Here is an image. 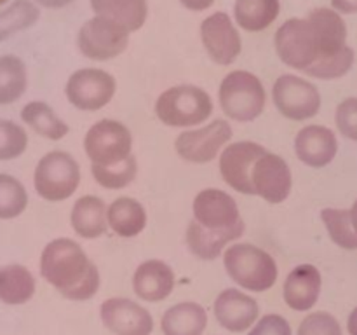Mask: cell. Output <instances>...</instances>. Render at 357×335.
Returning <instances> with one entry per match:
<instances>
[{
  "mask_svg": "<svg viewBox=\"0 0 357 335\" xmlns=\"http://www.w3.org/2000/svg\"><path fill=\"white\" fill-rule=\"evenodd\" d=\"M40 274L65 299L84 302L93 299L101 285L98 265L86 250L70 237L49 241L40 255Z\"/></svg>",
  "mask_w": 357,
  "mask_h": 335,
  "instance_id": "1",
  "label": "cell"
},
{
  "mask_svg": "<svg viewBox=\"0 0 357 335\" xmlns=\"http://www.w3.org/2000/svg\"><path fill=\"white\" fill-rule=\"evenodd\" d=\"M223 267L237 286L253 293L268 292L279 278L275 258L251 243L230 244L223 253Z\"/></svg>",
  "mask_w": 357,
  "mask_h": 335,
  "instance_id": "2",
  "label": "cell"
},
{
  "mask_svg": "<svg viewBox=\"0 0 357 335\" xmlns=\"http://www.w3.org/2000/svg\"><path fill=\"white\" fill-rule=\"evenodd\" d=\"M157 119L167 128L192 129L208 122L215 105L209 93L194 84L167 87L155 100Z\"/></svg>",
  "mask_w": 357,
  "mask_h": 335,
  "instance_id": "3",
  "label": "cell"
},
{
  "mask_svg": "<svg viewBox=\"0 0 357 335\" xmlns=\"http://www.w3.org/2000/svg\"><path fill=\"white\" fill-rule=\"evenodd\" d=\"M218 103L230 121L253 122L265 112L267 91L255 73L234 70L220 82Z\"/></svg>",
  "mask_w": 357,
  "mask_h": 335,
  "instance_id": "4",
  "label": "cell"
},
{
  "mask_svg": "<svg viewBox=\"0 0 357 335\" xmlns=\"http://www.w3.org/2000/svg\"><path fill=\"white\" fill-rule=\"evenodd\" d=\"M82 180V171L72 154L65 150L47 152L37 163L33 171V185L42 199L61 202L72 198Z\"/></svg>",
  "mask_w": 357,
  "mask_h": 335,
  "instance_id": "5",
  "label": "cell"
},
{
  "mask_svg": "<svg viewBox=\"0 0 357 335\" xmlns=\"http://www.w3.org/2000/svg\"><path fill=\"white\" fill-rule=\"evenodd\" d=\"M84 152L91 164L115 166L132 156V135L124 122L101 119L87 129Z\"/></svg>",
  "mask_w": 357,
  "mask_h": 335,
  "instance_id": "6",
  "label": "cell"
},
{
  "mask_svg": "<svg viewBox=\"0 0 357 335\" xmlns=\"http://www.w3.org/2000/svg\"><path fill=\"white\" fill-rule=\"evenodd\" d=\"M272 103L282 117L305 122L316 117L323 107L319 89L303 77L284 73L272 86Z\"/></svg>",
  "mask_w": 357,
  "mask_h": 335,
  "instance_id": "7",
  "label": "cell"
},
{
  "mask_svg": "<svg viewBox=\"0 0 357 335\" xmlns=\"http://www.w3.org/2000/svg\"><path fill=\"white\" fill-rule=\"evenodd\" d=\"M232 136L234 129L230 122L225 119H215V121L180 133L174 140V150L180 159L187 163L208 164L220 157Z\"/></svg>",
  "mask_w": 357,
  "mask_h": 335,
  "instance_id": "8",
  "label": "cell"
},
{
  "mask_svg": "<svg viewBox=\"0 0 357 335\" xmlns=\"http://www.w3.org/2000/svg\"><path fill=\"white\" fill-rule=\"evenodd\" d=\"M274 44L279 59L300 72H305L321 56L316 31L307 17L284 21L275 31Z\"/></svg>",
  "mask_w": 357,
  "mask_h": 335,
  "instance_id": "9",
  "label": "cell"
},
{
  "mask_svg": "<svg viewBox=\"0 0 357 335\" xmlns=\"http://www.w3.org/2000/svg\"><path fill=\"white\" fill-rule=\"evenodd\" d=\"M129 30L107 16H93L80 27L77 47L93 61H108L128 49Z\"/></svg>",
  "mask_w": 357,
  "mask_h": 335,
  "instance_id": "10",
  "label": "cell"
},
{
  "mask_svg": "<svg viewBox=\"0 0 357 335\" xmlns=\"http://www.w3.org/2000/svg\"><path fill=\"white\" fill-rule=\"evenodd\" d=\"M117 93V80L101 68L75 70L65 84V96L80 112H98L110 105Z\"/></svg>",
  "mask_w": 357,
  "mask_h": 335,
  "instance_id": "11",
  "label": "cell"
},
{
  "mask_svg": "<svg viewBox=\"0 0 357 335\" xmlns=\"http://www.w3.org/2000/svg\"><path fill=\"white\" fill-rule=\"evenodd\" d=\"M267 152L264 145L251 140L230 142L218 157V170L223 181L239 194L255 195L251 173L257 161Z\"/></svg>",
  "mask_w": 357,
  "mask_h": 335,
  "instance_id": "12",
  "label": "cell"
},
{
  "mask_svg": "<svg viewBox=\"0 0 357 335\" xmlns=\"http://www.w3.org/2000/svg\"><path fill=\"white\" fill-rule=\"evenodd\" d=\"M195 222L211 230H234L246 227L241 216L239 204L229 192L222 188H202L192 202Z\"/></svg>",
  "mask_w": 357,
  "mask_h": 335,
  "instance_id": "13",
  "label": "cell"
},
{
  "mask_svg": "<svg viewBox=\"0 0 357 335\" xmlns=\"http://www.w3.org/2000/svg\"><path fill=\"white\" fill-rule=\"evenodd\" d=\"M255 195L268 204H281L289 198L293 188V173L284 157L267 152L257 161L251 173Z\"/></svg>",
  "mask_w": 357,
  "mask_h": 335,
  "instance_id": "14",
  "label": "cell"
},
{
  "mask_svg": "<svg viewBox=\"0 0 357 335\" xmlns=\"http://www.w3.org/2000/svg\"><path fill=\"white\" fill-rule=\"evenodd\" d=\"M201 40L209 58L222 66L232 65L243 49L239 30L227 13H215L202 21Z\"/></svg>",
  "mask_w": 357,
  "mask_h": 335,
  "instance_id": "15",
  "label": "cell"
},
{
  "mask_svg": "<svg viewBox=\"0 0 357 335\" xmlns=\"http://www.w3.org/2000/svg\"><path fill=\"white\" fill-rule=\"evenodd\" d=\"M101 323L114 335H152L153 318L146 307L126 297H112L100 306Z\"/></svg>",
  "mask_w": 357,
  "mask_h": 335,
  "instance_id": "16",
  "label": "cell"
},
{
  "mask_svg": "<svg viewBox=\"0 0 357 335\" xmlns=\"http://www.w3.org/2000/svg\"><path fill=\"white\" fill-rule=\"evenodd\" d=\"M213 313L220 327L232 334H243L255 327L260 316V306L250 293L239 288H225L215 299Z\"/></svg>",
  "mask_w": 357,
  "mask_h": 335,
  "instance_id": "17",
  "label": "cell"
},
{
  "mask_svg": "<svg viewBox=\"0 0 357 335\" xmlns=\"http://www.w3.org/2000/svg\"><path fill=\"white\" fill-rule=\"evenodd\" d=\"M296 159L305 166L321 170L335 161L338 154V140L331 128L323 124L303 126L293 142Z\"/></svg>",
  "mask_w": 357,
  "mask_h": 335,
  "instance_id": "18",
  "label": "cell"
},
{
  "mask_svg": "<svg viewBox=\"0 0 357 335\" xmlns=\"http://www.w3.org/2000/svg\"><path fill=\"white\" fill-rule=\"evenodd\" d=\"M132 292L145 302H162L173 293L176 276L173 267L160 258L142 262L132 272Z\"/></svg>",
  "mask_w": 357,
  "mask_h": 335,
  "instance_id": "19",
  "label": "cell"
},
{
  "mask_svg": "<svg viewBox=\"0 0 357 335\" xmlns=\"http://www.w3.org/2000/svg\"><path fill=\"white\" fill-rule=\"evenodd\" d=\"M323 290V276L314 264H298L288 272L282 285V297L289 309L296 313L310 311Z\"/></svg>",
  "mask_w": 357,
  "mask_h": 335,
  "instance_id": "20",
  "label": "cell"
},
{
  "mask_svg": "<svg viewBox=\"0 0 357 335\" xmlns=\"http://www.w3.org/2000/svg\"><path fill=\"white\" fill-rule=\"evenodd\" d=\"M244 230H246V227L234 230H211L192 218L188 222L187 230H185V243H187L188 251L192 255H195L201 260L211 262L222 257L230 244L243 237Z\"/></svg>",
  "mask_w": 357,
  "mask_h": 335,
  "instance_id": "21",
  "label": "cell"
},
{
  "mask_svg": "<svg viewBox=\"0 0 357 335\" xmlns=\"http://www.w3.org/2000/svg\"><path fill=\"white\" fill-rule=\"evenodd\" d=\"M108 204L94 194L80 195L70 211L73 232L87 241L98 239L108 230Z\"/></svg>",
  "mask_w": 357,
  "mask_h": 335,
  "instance_id": "22",
  "label": "cell"
},
{
  "mask_svg": "<svg viewBox=\"0 0 357 335\" xmlns=\"http://www.w3.org/2000/svg\"><path fill=\"white\" fill-rule=\"evenodd\" d=\"M307 20L312 24L317 42H319V58L337 54L342 49L347 47V24L340 13L331 7H317L310 10Z\"/></svg>",
  "mask_w": 357,
  "mask_h": 335,
  "instance_id": "23",
  "label": "cell"
},
{
  "mask_svg": "<svg viewBox=\"0 0 357 335\" xmlns=\"http://www.w3.org/2000/svg\"><path fill=\"white\" fill-rule=\"evenodd\" d=\"M108 229L119 237L131 239L139 236L149 223L146 208L135 198L122 195L108 204Z\"/></svg>",
  "mask_w": 357,
  "mask_h": 335,
  "instance_id": "24",
  "label": "cell"
},
{
  "mask_svg": "<svg viewBox=\"0 0 357 335\" xmlns=\"http://www.w3.org/2000/svg\"><path fill=\"white\" fill-rule=\"evenodd\" d=\"M208 328V313L197 302H180L166 309L160 318L164 335H204Z\"/></svg>",
  "mask_w": 357,
  "mask_h": 335,
  "instance_id": "25",
  "label": "cell"
},
{
  "mask_svg": "<svg viewBox=\"0 0 357 335\" xmlns=\"http://www.w3.org/2000/svg\"><path fill=\"white\" fill-rule=\"evenodd\" d=\"M91 7L96 16L112 17L128 28L129 34L138 31L149 16L146 0H91Z\"/></svg>",
  "mask_w": 357,
  "mask_h": 335,
  "instance_id": "26",
  "label": "cell"
},
{
  "mask_svg": "<svg viewBox=\"0 0 357 335\" xmlns=\"http://www.w3.org/2000/svg\"><path fill=\"white\" fill-rule=\"evenodd\" d=\"M37 283L24 265L9 264L0 269V300L7 306H21L33 297Z\"/></svg>",
  "mask_w": 357,
  "mask_h": 335,
  "instance_id": "27",
  "label": "cell"
},
{
  "mask_svg": "<svg viewBox=\"0 0 357 335\" xmlns=\"http://www.w3.org/2000/svg\"><path fill=\"white\" fill-rule=\"evenodd\" d=\"M281 2L279 0H236L234 16L243 30L257 34L264 31L278 20Z\"/></svg>",
  "mask_w": 357,
  "mask_h": 335,
  "instance_id": "28",
  "label": "cell"
},
{
  "mask_svg": "<svg viewBox=\"0 0 357 335\" xmlns=\"http://www.w3.org/2000/svg\"><path fill=\"white\" fill-rule=\"evenodd\" d=\"M21 121L37 135L58 142L70 133V126L45 101H30L21 110Z\"/></svg>",
  "mask_w": 357,
  "mask_h": 335,
  "instance_id": "29",
  "label": "cell"
},
{
  "mask_svg": "<svg viewBox=\"0 0 357 335\" xmlns=\"http://www.w3.org/2000/svg\"><path fill=\"white\" fill-rule=\"evenodd\" d=\"M28 87V72L17 56H0V105L20 100Z\"/></svg>",
  "mask_w": 357,
  "mask_h": 335,
  "instance_id": "30",
  "label": "cell"
},
{
  "mask_svg": "<svg viewBox=\"0 0 357 335\" xmlns=\"http://www.w3.org/2000/svg\"><path fill=\"white\" fill-rule=\"evenodd\" d=\"M326 232L330 239L342 250H357V232L352 225L351 209L344 208H324L321 211Z\"/></svg>",
  "mask_w": 357,
  "mask_h": 335,
  "instance_id": "31",
  "label": "cell"
},
{
  "mask_svg": "<svg viewBox=\"0 0 357 335\" xmlns=\"http://www.w3.org/2000/svg\"><path fill=\"white\" fill-rule=\"evenodd\" d=\"M91 174L100 187L107 188V191H122V188L129 187L138 177V159L132 154L131 157L115 166L91 164Z\"/></svg>",
  "mask_w": 357,
  "mask_h": 335,
  "instance_id": "32",
  "label": "cell"
},
{
  "mask_svg": "<svg viewBox=\"0 0 357 335\" xmlns=\"http://www.w3.org/2000/svg\"><path fill=\"white\" fill-rule=\"evenodd\" d=\"M40 16V10L30 0H16L0 10V42L10 35L30 28Z\"/></svg>",
  "mask_w": 357,
  "mask_h": 335,
  "instance_id": "33",
  "label": "cell"
},
{
  "mask_svg": "<svg viewBox=\"0 0 357 335\" xmlns=\"http://www.w3.org/2000/svg\"><path fill=\"white\" fill-rule=\"evenodd\" d=\"M28 206V192L17 178L0 173V218L20 216Z\"/></svg>",
  "mask_w": 357,
  "mask_h": 335,
  "instance_id": "34",
  "label": "cell"
},
{
  "mask_svg": "<svg viewBox=\"0 0 357 335\" xmlns=\"http://www.w3.org/2000/svg\"><path fill=\"white\" fill-rule=\"evenodd\" d=\"M356 61V54L354 49L352 47H345L342 49L340 52L331 56H324V58H319L312 66L305 70V73L312 79H319V80H333V79H340V77L347 75L351 72L352 65Z\"/></svg>",
  "mask_w": 357,
  "mask_h": 335,
  "instance_id": "35",
  "label": "cell"
},
{
  "mask_svg": "<svg viewBox=\"0 0 357 335\" xmlns=\"http://www.w3.org/2000/svg\"><path fill=\"white\" fill-rule=\"evenodd\" d=\"M28 147V135L20 124L0 119V161L20 157Z\"/></svg>",
  "mask_w": 357,
  "mask_h": 335,
  "instance_id": "36",
  "label": "cell"
},
{
  "mask_svg": "<svg viewBox=\"0 0 357 335\" xmlns=\"http://www.w3.org/2000/svg\"><path fill=\"white\" fill-rule=\"evenodd\" d=\"M296 335H344L340 321L326 311L310 313L300 321Z\"/></svg>",
  "mask_w": 357,
  "mask_h": 335,
  "instance_id": "37",
  "label": "cell"
},
{
  "mask_svg": "<svg viewBox=\"0 0 357 335\" xmlns=\"http://www.w3.org/2000/svg\"><path fill=\"white\" fill-rule=\"evenodd\" d=\"M335 126L344 138L357 142V96L345 98L335 110Z\"/></svg>",
  "mask_w": 357,
  "mask_h": 335,
  "instance_id": "38",
  "label": "cell"
},
{
  "mask_svg": "<svg viewBox=\"0 0 357 335\" xmlns=\"http://www.w3.org/2000/svg\"><path fill=\"white\" fill-rule=\"evenodd\" d=\"M248 335H293V330L284 316L271 313L260 318Z\"/></svg>",
  "mask_w": 357,
  "mask_h": 335,
  "instance_id": "39",
  "label": "cell"
},
{
  "mask_svg": "<svg viewBox=\"0 0 357 335\" xmlns=\"http://www.w3.org/2000/svg\"><path fill=\"white\" fill-rule=\"evenodd\" d=\"M331 9L340 14H356L357 13V0H330Z\"/></svg>",
  "mask_w": 357,
  "mask_h": 335,
  "instance_id": "40",
  "label": "cell"
},
{
  "mask_svg": "<svg viewBox=\"0 0 357 335\" xmlns=\"http://www.w3.org/2000/svg\"><path fill=\"white\" fill-rule=\"evenodd\" d=\"M181 6H185L187 9L195 10V13H201V10L209 9V7L215 3V0H180Z\"/></svg>",
  "mask_w": 357,
  "mask_h": 335,
  "instance_id": "41",
  "label": "cell"
},
{
  "mask_svg": "<svg viewBox=\"0 0 357 335\" xmlns=\"http://www.w3.org/2000/svg\"><path fill=\"white\" fill-rule=\"evenodd\" d=\"M35 2L44 7H49V9H59V7H65L68 3H72L73 0H35Z\"/></svg>",
  "mask_w": 357,
  "mask_h": 335,
  "instance_id": "42",
  "label": "cell"
},
{
  "mask_svg": "<svg viewBox=\"0 0 357 335\" xmlns=\"http://www.w3.org/2000/svg\"><path fill=\"white\" fill-rule=\"evenodd\" d=\"M347 330H349V335H357V307H354L352 313L349 314Z\"/></svg>",
  "mask_w": 357,
  "mask_h": 335,
  "instance_id": "43",
  "label": "cell"
},
{
  "mask_svg": "<svg viewBox=\"0 0 357 335\" xmlns=\"http://www.w3.org/2000/svg\"><path fill=\"white\" fill-rule=\"evenodd\" d=\"M351 220H352V225H354V229L357 232V199H356L354 204H352V208H351Z\"/></svg>",
  "mask_w": 357,
  "mask_h": 335,
  "instance_id": "44",
  "label": "cell"
}]
</instances>
